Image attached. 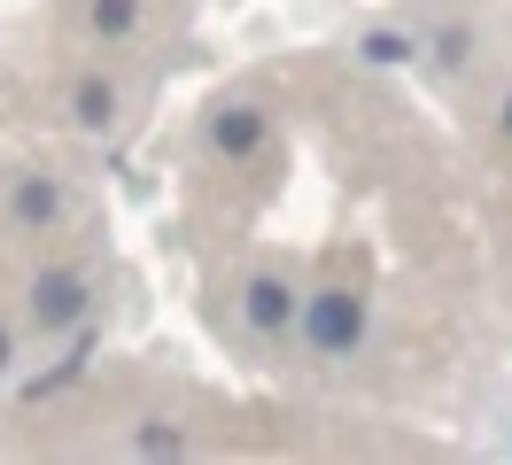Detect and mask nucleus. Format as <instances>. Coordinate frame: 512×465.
<instances>
[{"label": "nucleus", "instance_id": "nucleus-2", "mask_svg": "<svg viewBox=\"0 0 512 465\" xmlns=\"http://www.w3.org/2000/svg\"><path fill=\"white\" fill-rule=\"evenodd\" d=\"M32 318H39V326H78V318H86V279H78V272H39Z\"/></svg>", "mask_w": 512, "mask_h": 465}, {"label": "nucleus", "instance_id": "nucleus-4", "mask_svg": "<svg viewBox=\"0 0 512 465\" xmlns=\"http://www.w3.org/2000/svg\"><path fill=\"white\" fill-rule=\"evenodd\" d=\"M256 140H264V109H249V101H233V109L210 117V148L218 155H249Z\"/></svg>", "mask_w": 512, "mask_h": 465}, {"label": "nucleus", "instance_id": "nucleus-3", "mask_svg": "<svg viewBox=\"0 0 512 465\" xmlns=\"http://www.w3.org/2000/svg\"><path fill=\"white\" fill-rule=\"evenodd\" d=\"M241 318H249L256 334H280L295 318V295H288V279H272V272H256L249 287H241Z\"/></svg>", "mask_w": 512, "mask_h": 465}, {"label": "nucleus", "instance_id": "nucleus-5", "mask_svg": "<svg viewBox=\"0 0 512 465\" xmlns=\"http://www.w3.org/2000/svg\"><path fill=\"white\" fill-rule=\"evenodd\" d=\"M55 210H63L55 179H24V186H16V217H24V225H47Z\"/></svg>", "mask_w": 512, "mask_h": 465}, {"label": "nucleus", "instance_id": "nucleus-8", "mask_svg": "<svg viewBox=\"0 0 512 465\" xmlns=\"http://www.w3.org/2000/svg\"><path fill=\"white\" fill-rule=\"evenodd\" d=\"M365 55H373V62H404V55H412V47H404L396 31H373V39H365Z\"/></svg>", "mask_w": 512, "mask_h": 465}, {"label": "nucleus", "instance_id": "nucleus-10", "mask_svg": "<svg viewBox=\"0 0 512 465\" xmlns=\"http://www.w3.org/2000/svg\"><path fill=\"white\" fill-rule=\"evenodd\" d=\"M505 132H512V101H505Z\"/></svg>", "mask_w": 512, "mask_h": 465}, {"label": "nucleus", "instance_id": "nucleus-6", "mask_svg": "<svg viewBox=\"0 0 512 465\" xmlns=\"http://www.w3.org/2000/svg\"><path fill=\"white\" fill-rule=\"evenodd\" d=\"M109 117H117V93L101 86V78H86V86H78V124H94V132H101Z\"/></svg>", "mask_w": 512, "mask_h": 465}, {"label": "nucleus", "instance_id": "nucleus-9", "mask_svg": "<svg viewBox=\"0 0 512 465\" xmlns=\"http://www.w3.org/2000/svg\"><path fill=\"white\" fill-rule=\"evenodd\" d=\"M0 372H8V326H0Z\"/></svg>", "mask_w": 512, "mask_h": 465}, {"label": "nucleus", "instance_id": "nucleus-1", "mask_svg": "<svg viewBox=\"0 0 512 465\" xmlns=\"http://www.w3.org/2000/svg\"><path fill=\"white\" fill-rule=\"evenodd\" d=\"M303 334H311L319 357H350L357 341H365V303H357L350 287H319L303 303Z\"/></svg>", "mask_w": 512, "mask_h": 465}, {"label": "nucleus", "instance_id": "nucleus-7", "mask_svg": "<svg viewBox=\"0 0 512 465\" xmlns=\"http://www.w3.org/2000/svg\"><path fill=\"white\" fill-rule=\"evenodd\" d=\"M132 16H140V0H94V31L101 39H125Z\"/></svg>", "mask_w": 512, "mask_h": 465}]
</instances>
